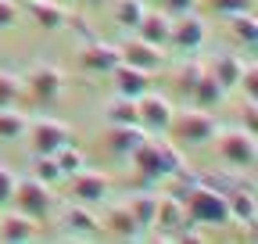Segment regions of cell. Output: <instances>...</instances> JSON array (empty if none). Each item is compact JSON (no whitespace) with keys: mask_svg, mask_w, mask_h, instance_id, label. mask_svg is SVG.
<instances>
[{"mask_svg":"<svg viewBox=\"0 0 258 244\" xmlns=\"http://www.w3.org/2000/svg\"><path fill=\"white\" fill-rule=\"evenodd\" d=\"M129 162H133V172L144 179V183H158V179H172L176 172L186 169V158L183 151L169 140H154L151 133L129 151Z\"/></svg>","mask_w":258,"mask_h":244,"instance_id":"cell-1","label":"cell"},{"mask_svg":"<svg viewBox=\"0 0 258 244\" xmlns=\"http://www.w3.org/2000/svg\"><path fill=\"white\" fill-rule=\"evenodd\" d=\"M183 212H186V223H194V226H226V223H230L226 194H219L215 187L201 183V176H198V183L186 191Z\"/></svg>","mask_w":258,"mask_h":244,"instance_id":"cell-2","label":"cell"},{"mask_svg":"<svg viewBox=\"0 0 258 244\" xmlns=\"http://www.w3.org/2000/svg\"><path fill=\"white\" fill-rule=\"evenodd\" d=\"M215 130H219V122L208 108H186V111H172V122L165 133L179 147H201V144H212Z\"/></svg>","mask_w":258,"mask_h":244,"instance_id":"cell-3","label":"cell"},{"mask_svg":"<svg viewBox=\"0 0 258 244\" xmlns=\"http://www.w3.org/2000/svg\"><path fill=\"white\" fill-rule=\"evenodd\" d=\"M219 158L230 165V169H251L258 162V144H254V133H247L244 126H219L215 137H212Z\"/></svg>","mask_w":258,"mask_h":244,"instance_id":"cell-4","label":"cell"},{"mask_svg":"<svg viewBox=\"0 0 258 244\" xmlns=\"http://www.w3.org/2000/svg\"><path fill=\"white\" fill-rule=\"evenodd\" d=\"M22 94H29L36 104H54L64 94V72L50 61H40L22 76Z\"/></svg>","mask_w":258,"mask_h":244,"instance_id":"cell-5","label":"cell"},{"mask_svg":"<svg viewBox=\"0 0 258 244\" xmlns=\"http://www.w3.org/2000/svg\"><path fill=\"white\" fill-rule=\"evenodd\" d=\"M54 187H47V183H40L36 176H29V179H18L15 183V194H11V201L18 205V212H25V216H32V219H47L50 212H54V194H50Z\"/></svg>","mask_w":258,"mask_h":244,"instance_id":"cell-6","label":"cell"},{"mask_svg":"<svg viewBox=\"0 0 258 244\" xmlns=\"http://www.w3.org/2000/svg\"><path fill=\"white\" fill-rule=\"evenodd\" d=\"M25 133L32 144V155H54L64 144H72V126H64L57 118H32Z\"/></svg>","mask_w":258,"mask_h":244,"instance_id":"cell-7","label":"cell"},{"mask_svg":"<svg viewBox=\"0 0 258 244\" xmlns=\"http://www.w3.org/2000/svg\"><path fill=\"white\" fill-rule=\"evenodd\" d=\"M172 101L169 97H161V94H140L137 97V122H140V130L144 133H165L169 130V122H172Z\"/></svg>","mask_w":258,"mask_h":244,"instance_id":"cell-8","label":"cell"},{"mask_svg":"<svg viewBox=\"0 0 258 244\" xmlns=\"http://www.w3.org/2000/svg\"><path fill=\"white\" fill-rule=\"evenodd\" d=\"M61 226H64V233H69V237H79V240H93V237L104 233L101 216H97L90 205H83V201L61 208Z\"/></svg>","mask_w":258,"mask_h":244,"instance_id":"cell-9","label":"cell"},{"mask_svg":"<svg viewBox=\"0 0 258 244\" xmlns=\"http://www.w3.org/2000/svg\"><path fill=\"white\" fill-rule=\"evenodd\" d=\"M205 40H208V25H205V18H198L194 11H190V15H179V18L172 22V29H169V43H172L176 50H183V54L201 50Z\"/></svg>","mask_w":258,"mask_h":244,"instance_id":"cell-10","label":"cell"},{"mask_svg":"<svg viewBox=\"0 0 258 244\" xmlns=\"http://www.w3.org/2000/svg\"><path fill=\"white\" fill-rule=\"evenodd\" d=\"M122 61L115 43H101V40H86L79 47V69L83 72H97V76H111V69Z\"/></svg>","mask_w":258,"mask_h":244,"instance_id":"cell-11","label":"cell"},{"mask_svg":"<svg viewBox=\"0 0 258 244\" xmlns=\"http://www.w3.org/2000/svg\"><path fill=\"white\" fill-rule=\"evenodd\" d=\"M111 194V176L97 172V169H79L72 176V198L83 205H101Z\"/></svg>","mask_w":258,"mask_h":244,"instance_id":"cell-12","label":"cell"},{"mask_svg":"<svg viewBox=\"0 0 258 244\" xmlns=\"http://www.w3.org/2000/svg\"><path fill=\"white\" fill-rule=\"evenodd\" d=\"M118 54H122L125 65L144 69V72H151V76H154L161 65H165V54H161V47H154V43H147V40H140V36L125 40V43L118 47Z\"/></svg>","mask_w":258,"mask_h":244,"instance_id":"cell-13","label":"cell"},{"mask_svg":"<svg viewBox=\"0 0 258 244\" xmlns=\"http://www.w3.org/2000/svg\"><path fill=\"white\" fill-rule=\"evenodd\" d=\"M186 226V212H183V201L165 194V198H158V212H154V226L161 240H176V233Z\"/></svg>","mask_w":258,"mask_h":244,"instance_id":"cell-14","label":"cell"},{"mask_svg":"<svg viewBox=\"0 0 258 244\" xmlns=\"http://www.w3.org/2000/svg\"><path fill=\"white\" fill-rule=\"evenodd\" d=\"M40 237V226L32 216H25V212H8V216H0V240L8 244H29Z\"/></svg>","mask_w":258,"mask_h":244,"instance_id":"cell-15","label":"cell"},{"mask_svg":"<svg viewBox=\"0 0 258 244\" xmlns=\"http://www.w3.org/2000/svg\"><path fill=\"white\" fill-rule=\"evenodd\" d=\"M111 76H115V94H122V97H140V94H147L151 90V72H144V69H133V65H125V61H118V65L111 69Z\"/></svg>","mask_w":258,"mask_h":244,"instance_id":"cell-16","label":"cell"},{"mask_svg":"<svg viewBox=\"0 0 258 244\" xmlns=\"http://www.w3.org/2000/svg\"><path fill=\"white\" fill-rule=\"evenodd\" d=\"M25 11L32 15V22H36L40 29H47V33H57V29L69 25V11H64L57 0H25Z\"/></svg>","mask_w":258,"mask_h":244,"instance_id":"cell-17","label":"cell"},{"mask_svg":"<svg viewBox=\"0 0 258 244\" xmlns=\"http://www.w3.org/2000/svg\"><path fill=\"white\" fill-rule=\"evenodd\" d=\"M226 208H230V223H240V226H251L258 219V194L254 187H237L226 194Z\"/></svg>","mask_w":258,"mask_h":244,"instance_id":"cell-18","label":"cell"},{"mask_svg":"<svg viewBox=\"0 0 258 244\" xmlns=\"http://www.w3.org/2000/svg\"><path fill=\"white\" fill-rule=\"evenodd\" d=\"M226 33H230V40L240 50H254L258 47V18H254V11H247V15H226Z\"/></svg>","mask_w":258,"mask_h":244,"instance_id":"cell-19","label":"cell"},{"mask_svg":"<svg viewBox=\"0 0 258 244\" xmlns=\"http://www.w3.org/2000/svg\"><path fill=\"white\" fill-rule=\"evenodd\" d=\"M169 29H172V15L165 11H144L140 25H137V36L154 43V47H165L169 43Z\"/></svg>","mask_w":258,"mask_h":244,"instance_id":"cell-20","label":"cell"},{"mask_svg":"<svg viewBox=\"0 0 258 244\" xmlns=\"http://www.w3.org/2000/svg\"><path fill=\"white\" fill-rule=\"evenodd\" d=\"M104 226H108V233H111V237H118V240H140V237H144V230H140V223L133 219L129 205H115V208L108 212Z\"/></svg>","mask_w":258,"mask_h":244,"instance_id":"cell-21","label":"cell"},{"mask_svg":"<svg viewBox=\"0 0 258 244\" xmlns=\"http://www.w3.org/2000/svg\"><path fill=\"white\" fill-rule=\"evenodd\" d=\"M208 72L222 83V90H233L237 79H240V72H244V57L240 54H215L208 61Z\"/></svg>","mask_w":258,"mask_h":244,"instance_id":"cell-22","label":"cell"},{"mask_svg":"<svg viewBox=\"0 0 258 244\" xmlns=\"http://www.w3.org/2000/svg\"><path fill=\"white\" fill-rule=\"evenodd\" d=\"M144 137H147V133L137 126V122H133V126H111L104 144H108V151H111L115 158H129V151H133Z\"/></svg>","mask_w":258,"mask_h":244,"instance_id":"cell-23","label":"cell"},{"mask_svg":"<svg viewBox=\"0 0 258 244\" xmlns=\"http://www.w3.org/2000/svg\"><path fill=\"white\" fill-rule=\"evenodd\" d=\"M222 97H226L222 83H219V79H215V76L208 72V65H205V76L198 79V86L190 90V101L198 104V108H215V104H219Z\"/></svg>","mask_w":258,"mask_h":244,"instance_id":"cell-24","label":"cell"},{"mask_svg":"<svg viewBox=\"0 0 258 244\" xmlns=\"http://www.w3.org/2000/svg\"><path fill=\"white\" fill-rule=\"evenodd\" d=\"M104 122H108V126H133V122H137V101L115 94L108 101V108H104ZM137 126H140V122H137Z\"/></svg>","mask_w":258,"mask_h":244,"instance_id":"cell-25","label":"cell"},{"mask_svg":"<svg viewBox=\"0 0 258 244\" xmlns=\"http://www.w3.org/2000/svg\"><path fill=\"white\" fill-rule=\"evenodd\" d=\"M125 205H129V212H133V219L140 223V230L147 233V230L154 226V212H158V194H147V191H144V194H133V198H129Z\"/></svg>","mask_w":258,"mask_h":244,"instance_id":"cell-26","label":"cell"},{"mask_svg":"<svg viewBox=\"0 0 258 244\" xmlns=\"http://www.w3.org/2000/svg\"><path fill=\"white\" fill-rule=\"evenodd\" d=\"M29 130V118L15 108H0V140H22Z\"/></svg>","mask_w":258,"mask_h":244,"instance_id":"cell-27","label":"cell"},{"mask_svg":"<svg viewBox=\"0 0 258 244\" xmlns=\"http://www.w3.org/2000/svg\"><path fill=\"white\" fill-rule=\"evenodd\" d=\"M32 176H36L40 183H47V187H57V183L64 179V172H61L54 155H36L32 158Z\"/></svg>","mask_w":258,"mask_h":244,"instance_id":"cell-28","label":"cell"},{"mask_svg":"<svg viewBox=\"0 0 258 244\" xmlns=\"http://www.w3.org/2000/svg\"><path fill=\"white\" fill-rule=\"evenodd\" d=\"M144 11H147L144 0H115V22L122 29H137L140 18H144Z\"/></svg>","mask_w":258,"mask_h":244,"instance_id":"cell-29","label":"cell"},{"mask_svg":"<svg viewBox=\"0 0 258 244\" xmlns=\"http://www.w3.org/2000/svg\"><path fill=\"white\" fill-rule=\"evenodd\" d=\"M18 97H22V76L0 69V108H15Z\"/></svg>","mask_w":258,"mask_h":244,"instance_id":"cell-30","label":"cell"},{"mask_svg":"<svg viewBox=\"0 0 258 244\" xmlns=\"http://www.w3.org/2000/svg\"><path fill=\"white\" fill-rule=\"evenodd\" d=\"M54 158H57V165H61V172H64V176H76L79 169H86L83 151H79V147H72V144H64L61 151H54Z\"/></svg>","mask_w":258,"mask_h":244,"instance_id":"cell-31","label":"cell"},{"mask_svg":"<svg viewBox=\"0 0 258 244\" xmlns=\"http://www.w3.org/2000/svg\"><path fill=\"white\" fill-rule=\"evenodd\" d=\"M254 4L258 0H205V8L208 11H215V15H247V11H254Z\"/></svg>","mask_w":258,"mask_h":244,"instance_id":"cell-32","label":"cell"},{"mask_svg":"<svg viewBox=\"0 0 258 244\" xmlns=\"http://www.w3.org/2000/svg\"><path fill=\"white\" fill-rule=\"evenodd\" d=\"M205 76V65H201V61H186V65L179 69V79H176V86L183 90V94L190 97V90L194 86H198V79Z\"/></svg>","mask_w":258,"mask_h":244,"instance_id":"cell-33","label":"cell"},{"mask_svg":"<svg viewBox=\"0 0 258 244\" xmlns=\"http://www.w3.org/2000/svg\"><path fill=\"white\" fill-rule=\"evenodd\" d=\"M237 86L244 90V101H258V65H251V61H244V72H240Z\"/></svg>","mask_w":258,"mask_h":244,"instance_id":"cell-34","label":"cell"},{"mask_svg":"<svg viewBox=\"0 0 258 244\" xmlns=\"http://www.w3.org/2000/svg\"><path fill=\"white\" fill-rule=\"evenodd\" d=\"M15 183H18V176H15L8 165H0V205H8V201H11V194H15Z\"/></svg>","mask_w":258,"mask_h":244,"instance_id":"cell-35","label":"cell"},{"mask_svg":"<svg viewBox=\"0 0 258 244\" xmlns=\"http://www.w3.org/2000/svg\"><path fill=\"white\" fill-rule=\"evenodd\" d=\"M18 15H22V8L15 4V0H0V29L18 25Z\"/></svg>","mask_w":258,"mask_h":244,"instance_id":"cell-36","label":"cell"},{"mask_svg":"<svg viewBox=\"0 0 258 244\" xmlns=\"http://www.w3.org/2000/svg\"><path fill=\"white\" fill-rule=\"evenodd\" d=\"M201 0H165V15L179 18V15H190V11H198Z\"/></svg>","mask_w":258,"mask_h":244,"instance_id":"cell-37","label":"cell"},{"mask_svg":"<svg viewBox=\"0 0 258 244\" xmlns=\"http://www.w3.org/2000/svg\"><path fill=\"white\" fill-rule=\"evenodd\" d=\"M258 101H244V130L247 133H258Z\"/></svg>","mask_w":258,"mask_h":244,"instance_id":"cell-38","label":"cell"},{"mask_svg":"<svg viewBox=\"0 0 258 244\" xmlns=\"http://www.w3.org/2000/svg\"><path fill=\"white\" fill-rule=\"evenodd\" d=\"M86 4H93V8H101V4H108V0H86Z\"/></svg>","mask_w":258,"mask_h":244,"instance_id":"cell-39","label":"cell"}]
</instances>
